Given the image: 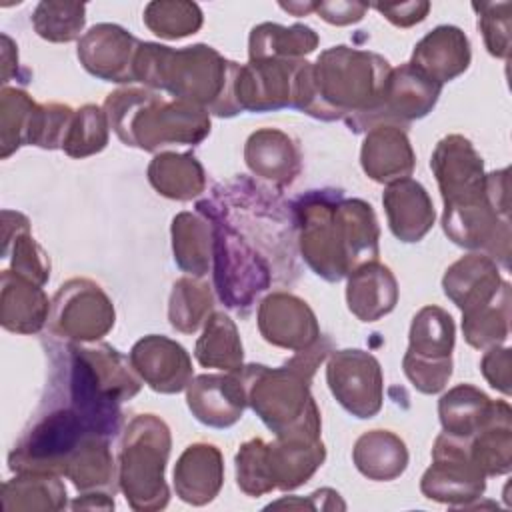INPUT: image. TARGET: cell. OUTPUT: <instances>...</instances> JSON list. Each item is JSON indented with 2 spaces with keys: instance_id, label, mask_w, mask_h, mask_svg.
<instances>
[{
  "instance_id": "obj_9",
  "label": "cell",
  "mask_w": 512,
  "mask_h": 512,
  "mask_svg": "<svg viewBox=\"0 0 512 512\" xmlns=\"http://www.w3.org/2000/svg\"><path fill=\"white\" fill-rule=\"evenodd\" d=\"M308 60L262 58L238 68L234 98L240 112H272L294 108L304 112L310 104Z\"/></svg>"
},
{
  "instance_id": "obj_36",
  "label": "cell",
  "mask_w": 512,
  "mask_h": 512,
  "mask_svg": "<svg viewBox=\"0 0 512 512\" xmlns=\"http://www.w3.org/2000/svg\"><path fill=\"white\" fill-rule=\"evenodd\" d=\"M318 34L306 24L282 26L274 22H262L252 28L248 38L250 60L284 58L304 60L318 46Z\"/></svg>"
},
{
  "instance_id": "obj_18",
  "label": "cell",
  "mask_w": 512,
  "mask_h": 512,
  "mask_svg": "<svg viewBox=\"0 0 512 512\" xmlns=\"http://www.w3.org/2000/svg\"><path fill=\"white\" fill-rule=\"evenodd\" d=\"M136 374L154 392L178 394L192 382V360L182 344L166 336L140 338L128 356Z\"/></svg>"
},
{
  "instance_id": "obj_40",
  "label": "cell",
  "mask_w": 512,
  "mask_h": 512,
  "mask_svg": "<svg viewBox=\"0 0 512 512\" xmlns=\"http://www.w3.org/2000/svg\"><path fill=\"white\" fill-rule=\"evenodd\" d=\"M212 288L196 276H182L174 282L168 302L170 326L182 334H194L212 314Z\"/></svg>"
},
{
  "instance_id": "obj_5",
  "label": "cell",
  "mask_w": 512,
  "mask_h": 512,
  "mask_svg": "<svg viewBox=\"0 0 512 512\" xmlns=\"http://www.w3.org/2000/svg\"><path fill=\"white\" fill-rule=\"evenodd\" d=\"M390 62L372 52L344 44L324 50L310 70V104L304 114L318 120H354L376 108Z\"/></svg>"
},
{
  "instance_id": "obj_39",
  "label": "cell",
  "mask_w": 512,
  "mask_h": 512,
  "mask_svg": "<svg viewBox=\"0 0 512 512\" xmlns=\"http://www.w3.org/2000/svg\"><path fill=\"white\" fill-rule=\"evenodd\" d=\"M194 358L204 368L224 372L238 370L244 360V348L234 320L224 312H212L204 324L202 336L196 340Z\"/></svg>"
},
{
  "instance_id": "obj_38",
  "label": "cell",
  "mask_w": 512,
  "mask_h": 512,
  "mask_svg": "<svg viewBox=\"0 0 512 512\" xmlns=\"http://www.w3.org/2000/svg\"><path fill=\"white\" fill-rule=\"evenodd\" d=\"M66 506V486L58 474L16 472L2 484V508L14 510H62Z\"/></svg>"
},
{
  "instance_id": "obj_28",
  "label": "cell",
  "mask_w": 512,
  "mask_h": 512,
  "mask_svg": "<svg viewBox=\"0 0 512 512\" xmlns=\"http://www.w3.org/2000/svg\"><path fill=\"white\" fill-rule=\"evenodd\" d=\"M348 310L362 322H376L398 302V282L392 270L378 260L366 262L348 276Z\"/></svg>"
},
{
  "instance_id": "obj_21",
  "label": "cell",
  "mask_w": 512,
  "mask_h": 512,
  "mask_svg": "<svg viewBox=\"0 0 512 512\" xmlns=\"http://www.w3.org/2000/svg\"><path fill=\"white\" fill-rule=\"evenodd\" d=\"M364 174L380 184H392L410 178L416 156L404 128L380 124L366 132L360 148Z\"/></svg>"
},
{
  "instance_id": "obj_50",
  "label": "cell",
  "mask_w": 512,
  "mask_h": 512,
  "mask_svg": "<svg viewBox=\"0 0 512 512\" xmlns=\"http://www.w3.org/2000/svg\"><path fill=\"white\" fill-rule=\"evenodd\" d=\"M72 508L78 510V508H98V510H112L114 508V500H112V494L108 492H84L80 498H76L72 502Z\"/></svg>"
},
{
  "instance_id": "obj_45",
  "label": "cell",
  "mask_w": 512,
  "mask_h": 512,
  "mask_svg": "<svg viewBox=\"0 0 512 512\" xmlns=\"http://www.w3.org/2000/svg\"><path fill=\"white\" fill-rule=\"evenodd\" d=\"M236 464V484L248 496H262L274 490L268 464H266V442L262 438H252L244 442L234 458Z\"/></svg>"
},
{
  "instance_id": "obj_24",
  "label": "cell",
  "mask_w": 512,
  "mask_h": 512,
  "mask_svg": "<svg viewBox=\"0 0 512 512\" xmlns=\"http://www.w3.org/2000/svg\"><path fill=\"white\" fill-rule=\"evenodd\" d=\"M224 484L222 452L210 442L190 444L174 466V490L186 504L212 502Z\"/></svg>"
},
{
  "instance_id": "obj_48",
  "label": "cell",
  "mask_w": 512,
  "mask_h": 512,
  "mask_svg": "<svg viewBox=\"0 0 512 512\" xmlns=\"http://www.w3.org/2000/svg\"><path fill=\"white\" fill-rule=\"evenodd\" d=\"M370 4L364 2H346V0H336V2H316V14L334 26H348L356 24L364 18L368 12Z\"/></svg>"
},
{
  "instance_id": "obj_12",
  "label": "cell",
  "mask_w": 512,
  "mask_h": 512,
  "mask_svg": "<svg viewBox=\"0 0 512 512\" xmlns=\"http://www.w3.org/2000/svg\"><path fill=\"white\" fill-rule=\"evenodd\" d=\"M440 92V82L432 80L410 62L400 64L398 68L390 70L376 108L360 118L348 120L346 126L352 132H368L380 124L406 130L414 120H420L432 112Z\"/></svg>"
},
{
  "instance_id": "obj_41",
  "label": "cell",
  "mask_w": 512,
  "mask_h": 512,
  "mask_svg": "<svg viewBox=\"0 0 512 512\" xmlns=\"http://www.w3.org/2000/svg\"><path fill=\"white\" fill-rule=\"evenodd\" d=\"M510 328V284L486 306L462 314L464 340L478 350L500 346L508 338Z\"/></svg>"
},
{
  "instance_id": "obj_13",
  "label": "cell",
  "mask_w": 512,
  "mask_h": 512,
  "mask_svg": "<svg viewBox=\"0 0 512 512\" xmlns=\"http://www.w3.org/2000/svg\"><path fill=\"white\" fill-rule=\"evenodd\" d=\"M420 490L426 498L468 506L486 490V474L474 464L468 440L442 432L432 446V464L422 474Z\"/></svg>"
},
{
  "instance_id": "obj_49",
  "label": "cell",
  "mask_w": 512,
  "mask_h": 512,
  "mask_svg": "<svg viewBox=\"0 0 512 512\" xmlns=\"http://www.w3.org/2000/svg\"><path fill=\"white\" fill-rule=\"evenodd\" d=\"M388 22L398 28H410L422 22L430 12V2L416 0V2H402V4H372Z\"/></svg>"
},
{
  "instance_id": "obj_47",
  "label": "cell",
  "mask_w": 512,
  "mask_h": 512,
  "mask_svg": "<svg viewBox=\"0 0 512 512\" xmlns=\"http://www.w3.org/2000/svg\"><path fill=\"white\" fill-rule=\"evenodd\" d=\"M480 370L494 390L502 392L504 396H510V348H488L480 360Z\"/></svg>"
},
{
  "instance_id": "obj_31",
  "label": "cell",
  "mask_w": 512,
  "mask_h": 512,
  "mask_svg": "<svg viewBox=\"0 0 512 512\" xmlns=\"http://www.w3.org/2000/svg\"><path fill=\"white\" fill-rule=\"evenodd\" d=\"M152 188L172 200H192L206 188V172L190 152H160L148 164Z\"/></svg>"
},
{
  "instance_id": "obj_4",
  "label": "cell",
  "mask_w": 512,
  "mask_h": 512,
  "mask_svg": "<svg viewBox=\"0 0 512 512\" xmlns=\"http://www.w3.org/2000/svg\"><path fill=\"white\" fill-rule=\"evenodd\" d=\"M104 112L116 136L132 148L158 152L174 144H200L210 134L208 110L164 98L150 88H118L106 96Z\"/></svg>"
},
{
  "instance_id": "obj_25",
  "label": "cell",
  "mask_w": 512,
  "mask_h": 512,
  "mask_svg": "<svg viewBox=\"0 0 512 512\" xmlns=\"http://www.w3.org/2000/svg\"><path fill=\"white\" fill-rule=\"evenodd\" d=\"M244 160L252 174L278 188L292 184L302 166L298 144L278 128L252 132L244 146Z\"/></svg>"
},
{
  "instance_id": "obj_16",
  "label": "cell",
  "mask_w": 512,
  "mask_h": 512,
  "mask_svg": "<svg viewBox=\"0 0 512 512\" xmlns=\"http://www.w3.org/2000/svg\"><path fill=\"white\" fill-rule=\"evenodd\" d=\"M258 330L268 344L292 352L310 348L322 336L308 302L284 290L268 294L258 304Z\"/></svg>"
},
{
  "instance_id": "obj_32",
  "label": "cell",
  "mask_w": 512,
  "mask_h": 512,
  "mask_svg": "<svg viewBox=\"0 0 512 512\" xmlns=\"http://www.w3.org/2000/svg\"><path fill=\"white\" fill-rule=\"evenodd\" d=\"M64 476L72 480L74 488L82 494L100 490L114 496L118 472L110 452V440L98 434L86 436L70 456Z\"/></svg>"
},
{
  "instance_id": "obj_6",
  "label": "cell",
  "mask_w": 512,
  "mask_h": 512,
  "mask_svg": "<svg viewBox=\"0 0 512 512\" xmlns=\"http://www.w3.org/2000/svg\"><path fill=\"white\" fill-rule=\"evenodd\" d=\"M240 372L248 406L278 438H320L322 418L310 394L312 372L292 358L278 368L248 364Z\"/></svg>"
},
{
  "instance_id": "obj_15",
  "label": "cell",
  "mask_w": 512,
  "mask_h": 512,
  "mask_svg": "<svg viewBox=\"0 0 512 512\" xmlns=\"http://www.w3.org/2000/svg\"><path fill=\"white\" fill-rule=\"evenodd\" d=\"M430 168L436 176L444 206L472 200L486 188L482 156L462 134H448L436 144Z\"/></svg>"
},
{
  "instance_id": "obj_42",
  "label": "cell",
  "mask_w": 512,
  "mask_h": 512,
  "mask_svg": "<svg viewBox=\"0 0 512 512\" xmlns=\"http://www.w3.org/2000/svg\"><path fill=\"white\" fill-rule=\"evenodd\" d=\"M142 20L152 34L164 40H180L196 34L202 28L204 16L196 2L154 0L146 4Z\"/></svg>"
},
{
  "instance_id": "obj_20",
  "label": "cell",
  "mask_w": 512,
  "mask_h": 512,
  "mask_svg": "<svg viewBox=\"0 0 512 512\" xmlns=\"http://www.w3.org/2000/svg\"><path fill=\"white\" fill-rule=\"evenodd\" d=\"M498 264L484 252H472L450 264L442 278L444 294L462 310L472 312L490 304L504 288Z\"/></svg>"
},
{
  "instance_id": "obj_34",
  "label": "cell",
  "mask_w": 512,
  "mask_h": 512,
  "mask_svg": "<svg viewBox=\"0 0 512 512\" xmlns=\"http://www.w3.org/2000/svg\"><path fill=\"white\" fill-rule=\"evenodd\" d=\"M352 460L362 476L376 482L398 478L408 466V448L390 430L364 432L352 450Z\"/></svg>"
},
{
  "instance_id": "obj_22",
  "label": "cell",
  "mask_w": 512,
  "mask_h": 512,
  "mask_svg": "<svg viewBox=\"0 0 512 512\" xmlns=\"http://www.w3.org/2000/svg\"><path fill=\"white\" fill-rule=\"evenodd\" d=\"M470 60L472 50L468 36L458 26L440 24L414 46L410 64L444 86L464 74Z\"/></svg>"
},
{
  "instance_id": "obj_30",
  "label": "cell",
  "mask_w": 512,
  "mask_h": 512,
  "mask_svg": "<svg viewBox=\"0 0 512 512\" xmlns=\"http://www.w3.org/2000/svg\"><path fill=\"white\" fill-rule=\"evenodd\" d=\"M2 228V258H10V270L44 286L50 278V258L34 240L28 218L20 212L4 210Z\"/></svg>"
},
{
  "instance_id": "obj_43",
  "label": "cell",
  "mask_w": 512,
  "mask_h": 512,
  "mask_svg": "<svg viewBox=\"0 0 512 512\" xmlns=\"http://www.w3.org/2000/svg\"><path fill=\"white\" fill-rule=\"evenodd\" d=\"M108 128L110 124L104 108L86 104L74 110L66 138L62 142V150L70 158H86L98 154L108 144Z\"/></svg>"
},
{
  "instance_id": "obj_3",
  "label": "cell",
  "mask_w": 512,
  "mask_h": 512,
  "mask_svg": "<svg viewBox=\"0 0 512 512\" xmlns=\"http://www.w3.org/2000/svg\"><path fill=\"white\" fill-rule=\"evenodd\" d=\"M238 68V62L224 58L208 44L174 50L156 42H140L134 58V82L164 90L208 110V114L232 118L240 114L234 98Z\"/></svg>"
},
{
  "instance_id": "obj_37",
  "label": "cell",
  "mask_w": 512,
  "mask_h": 512,
  "mask_svg": "<svg viewBox=\"0 0 512 512\" xmlns=\"http://www.w3.org/2000/svg\"><path fill=\"white\" fill-rule=\"evenodd\" d=\"M474 464L486 476H502L512 468V410L502 400L496 416L468 440Z\"/></svg>"
},
{
  "instance_id": "obj_1",
  "label": "cell",
  "mask_w": 512,
  "mask_h": 512,
  "mask_svg": "<svg viewBox=\"0 0 512 512\" xmlns=\"http://www.w3.org/2000/svg\"><path fill=\"white\" fill-rule=\"evenodd\" d=\"M296 244L314 274L340 282L378 260L380 228L374 208L340 190H312L292 204Z\"/></svg>"
},
{
  "instance_id": "obj_10",
  "label": "cell",
  "mask_w": 512,
  "mask_h": 512,
  "mask_svg": "<svg viewBox=\"0 0 512 512\" xmlns=\"http://www.w3.org/2000/svg\"><path fill=\"white\" fill-rule=\"evenodd\" d=\"M456 326L440 306L420 308L410 324L402 368L410 384L422 394H438L452 376Z\"/></svg>"
},
{
  "instance_id": "obj_2",
  "label": "cell",
  "mask_w": 512,
  "mask_h": 512,
  "mask_svg": "<svg viewBox=\"0 0 512 512\" xmlns=\"http://www.w3.org/2000/svg\"><path fill=\"white\" fill-rule=\"evenodd\" d=\"M62 366L54 368L50 388L62 394L64 404L76 410L94 434L114 438L122 428L120 404L134 398L142 378L130 360L110 344L64 348Z\"/></svg>"
},
{
  "instance_id": "obj_44",
  "label": "cell",
  "mask_w": 512,
  "mask_h": 512,
  "mask_svg": "<svg viewBox=\"0 0 512 512\" xmlns=\"http://www.w3.org/2000/svg\"><path fill=\"white\" fill-rule=\"evenodd\" d=\"M86 24V4L44 0L34 8L32 26L48 42H72Z\"/></svg>"
},
{
  "instance_id": "obj_7",
  "label": "cell",
  "mask_w": 512,
  "mask_h": 512,
  "mask_svg": "<svg viewBox=\"0 0 512 512\" xmlns=\"http://www.w3.org/2000/svg\"><path fill=\"white\" fill-rule=\"evenodd\" d=\"M172 436L156 414L134 416L120 440L118 486L132 510H162L170 490L164 480Z\"/></svg>"
},
{
  "instance_id": "obj_35",
  "label": "cell",
  "mask_w": 512,
  "mask_h": 512,
  "mask_svg": "<svg viewBox=\"0 0 512 512\" xmlns=\"http://www.w3.org/2000/svg\"><path fill=\"white\" fill-rule=\"evenodd\" d=\"M172 252L176 266L188 276L204 278L212 262V224L200 212H180L172 220Z\"/></svg>"
},
{
  "instance_id": "obj_29",
  "label": "cell",
  "mask_w": 512,
  "mask_h": 512,
  "mask_svg": "<svg viewBox=\"0 0 512 512\" xmlns=\"http://www.w3.org/2000/svg\"><path fill=\"white\" fill-rule=\"evenodd\" d=\"M502 400H492L472 384H458L438 400V416L446 434L470 440L498 412Z\"/></svg>"
},
{
  "instance_id": "obj_11",
  "label": "cell",
  "mask_w": 512,
  "mask_h": 512,
  "mask_svg": "<svg viewBox=\"0 0 512 512\" xmlns=\"http://www.w3.org/2000/svg\"><path fill=\"white\" fill-rule=\"evenodd\" d=\"M116 312L108 294L90 278L64 282L52 298L48 328L70 342H98L114 328Z\"/></svg>"
},
{
  "instance_id": "obj_14",
  "label": "cell",
  "mask_w": 512,
  "mask_h": 512,
  "mask_svg": "<svg viewBox=\"0 0 512 512\" xmlns=\"http://www.w3.org/2000/svg\"><path fill=\"white\" fill-rule=\"evenodd\" d=\"M326 382L336 402L360 420L374 418L384 400L380 362L358 348L332 350L326 364Z\"/></svg>"
},
{
  "instance_id": "obj_17",
  "label": "cell",
  "mask_w": 512,
  "mask_h": 512,
  "mask_svg": "<svg viewBox=\"0 0 512 512\" xmlns=\"http://www.w3.org/2000/svg\"><path fill=\"white\" fill-rule=\"evenodd\" d=\"M140 40L118 24H96L78 40V60L88 74L118 84L134 82Z\"/></svg>"
},
{
  "instance_id": "obj_23",
  "label": "cell",
  "mask_w": 512,
  "mask_h": 512,
  "mask_svg": "<svg viewBox=\"0 0 512 512\" xmlns=\"http://www.w3.org/2000/svg\"><path fill=\"white\" fill-rule=\"evenodd\" d=\"M388 226L392 234L406 244L420 242L434 226L436 212L426 188L412 178L386 186L382 194Z\"/></svg>"
},
{
  "instance_id": "obj_19",
  "label": "cell",
  "mask_w": 512,
  "mask_h": 512,
  "mask_svg": "<svg viewBox=\"0 0 512 512\" xmlns=\"http://www.w3.org/2000/svg\"><path fill=\"white\" fill-rule=\"evenodd\" d=\"M240 368L226 374H200L188 384L186 402L198 422L210 428H230L242 418L248 402Z\"/></svg>"
},
{
  "instance_id": "obj_26",
  "label": "cell",
  "mask_w": 512,
  "mask_h": 512,
  "mask_svg": "<svg viewBox=\"0 0 512 512\" xmlns=\"http://www.w3.org/2000/svg\"><path fill=\"white\" fill-rule=\"evenodd\" d=\"M326 460L322 438H278L266 442V464L274 490H294L306 484Z\"/></svg>"
},
{
  "instance_id": "obj_46",
  "label": "cell",
  "mask_w": 512,
  "mask_h": 512,
  "mask_svg": "<svg viewBox=\"0 0 512 512\" xmlns=\"http://www.w3.org/2000/svg\"><path fill=\"white\" fill-rule=\"evenodd\" d=\"M472 8L478 14V28L486 50L494 58L506 60L510 56L512 2H474Z\"/></svg>"
},
{
  "instance_id": "obj_27",
  "label": "cell",
  "mask_w": 512,
  "mask_h": 512,
  "mask_svg": "<svg viewBox=\"0 0 512 512\" xmlns=\"http://www.w3.org/2000/svg\"><path fill=\"white\" fill-rule=\"evenodd\" d=\"M0 284L2 326L8 332L16 334H38L44 328L52 306L42 286L34 284L24 276L14 274L10 268L2 270Z\"/></svg>"
},
{
  "instance_id": "obj_33",
  "label": "cell",
  "mask_w": 512,
  "mask_h": 512,
  "mask_svg": "<svg viewBox=\"0 0 512 512\" xmlns=\"http://www.w3.org/2000/svg\"><path fill=\"white\" fill-rule=\"evenodd\" d=\"M42 106L20 88L0 92V158L6 160L22 146H36Z\"/></svg>"
},
{
  "instance_id": "obj_8",
  "label": "cell",
  "mask_w": 512,
  "mask_h": 512,
  "mask_svg": "<svg viewBox=\"0 0 512 512\" xmlns=\"http://www.w3.org/2000/svg\"><path fill=\"white\" fill-rule=\"evenodd\" d=\"M510 180L508 168L486 174L480 196L446 204L442 214L444 234L468 250H484L496 264L510 266Z\"/></svg>"
},
{
  "instance_id": "obj_51",
  "label": "cell",
  "mask_w": 512,
  "mask_h": 512,
  "mask_svg": "<svg viewBox=\"0 0 512 512\" xmlns=\"http://www.w3.org/2000/svg\"><path fill=\"white\" fill-rule=\"evenodd\" d=\"M280 8L294 16H304L316 10V2H280Z\"/></svg>"
}]
</instances>
